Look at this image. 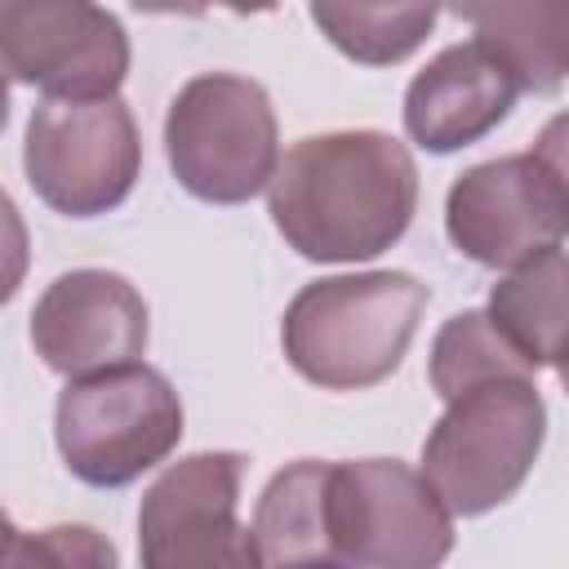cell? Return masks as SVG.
Wrapping results in <instances>:
<instances>
[{"mask_svg": "<svg viewBox=\"0 0 569 569\" xmlns=\"http://www.w3.org/2000/svg\"><path fill=\"white\" fill-rule=\"evenodd\" d=\"M476 27V44H485L516 89L556 93L569 71V4H467L453 9Z\"/></svg>", "mask_w": 569, "mask_h": 569, "instance_id": "15", "label": "cell"}, {"mask_svg": "<svg viewBox=\"0 0 569 569\" xmlns=\"http://www.w3.org/2000/svg\"><path fill=\"white\" fill-rule=\"evenodd\" d=\"M427 284L409 271L329 276L298 289L280 342L289 365L329 391H360L391 378L413 342Z\"/></svg>", "mask_w": 569, "mask_h": 569, "instance_id": "2", "label": "cell"}, {"mask_svg": "<svg viewBox=\"0 0 569 569\" xmlns=\"http://www.w3.org/2000/svg\"><path fill=\"white\" fill-rule=\"evenodd\" d=\"M436 4H311V22L365 67L409 58L436 27Z\"/></svg>", "mask_w": 569, "mask_h": 569, "instance_id": "16", "label": "cell"}, {"mask_svg": "<svg viewBox=\"0 0 569 569\" xmlns=\"http://www.w3.org/2000/svg\"><path fill=\"white\" fill-rule=\"evenodd\" d=\"M129 36L116 13L84 0H0V80L40 84L58 102L116 98Z\"/></svg>", "mask_w": 569, "mask_h": 569, "instance_id": "9", "label": "cell"}, {"mask_svg": "<svg viewBox=\"0 0 569 569\" xmlns=\"http://www.w3.org/2000/svg\"><path fill=\"white\" fill-rule=\"evenodd\" d=\"M22 164H27V182L49 209L71 218L107 213L138 182L142 169L138 124L120 98H93V102L44 98L31 111Z\"/></svg>", "mask_w": 569, "mask_h": 569, "instance_id": "8", "label": "cell"}, {"mask_svg": "<svg viewBox=\"0 0 569 569\" xmlns=\"http://www.w3.org/2000/svg\"><path fill=\"white\" fill-rule=\"evenodd\" d=\"M53 436L71 476L93 489H120L173 453L182 440V400L151 365L107 369L67 382Z\"/></svg>", "mask_w": 569, "mask_h": 569, "instance_id": "4", "label": "cell"}, {"mask_svg": "<svg viewBox=\"0 0 569 569\" xmlns=\"http://www.w3.org/2000/svg\"><path fill=\"white\" fill-rule=\"evenodd\" d=\"M244 458L191 453L173 462L138 507L142 569H262L253 533L236 520Z\"/></svg>", "mask_w": 569, "mask_h": 569, "instance_id": "10", "label": "cell"}, {"mask_svg": "<svg viewBox=\"0 0 569 569\" xmlns=\"http://www.w3.org/2000/svg\"><path fill=\"white\" fill-rule=\"evenodd\" d=\"M271 222L311 262H360L391 249L418 204L405 142L378 129L302 138L267 182Z\"/></svg>", "mask_w": 569, "mask_h": 569, "instance_id": "1", "label": "cell"}, {"mask_svg": "<svg viewBox=\"0 0 569 569\" xmlns=\"http://www.w3.org/2000/svg\"><path fill=\"white\" fill-rule=\"evenodd\" d=\"M9 124V89H4V80H0V129Z\"/></svg>", "mask_w": 569, "mask_h": 569, "instance_id": "21", "label": "cell"}, {"mask_svg": "<svg viewBox=\"0 0 569 569\" xmlns=\"http://www.w3.org/2000/svg\"><path fill=\"white\" fill-rule=\"evenodd\" d=\"M565 120H551L533 151L467 169L445 200L449 240L480 267H525L565 240Z\"/></svg>", "mask_w": 569, "mask_h": 569, "instance_id": "6", "label": "cell"}, {"mask_svg": "<svg viewBox=\"0 0 569 569\" xmlns=\"http://www.w3.org/2000/svg\"><path fill=\"white\" fill-rule=\"evenodd\" d=\"M329 569H342V565H329Z\"/></svg>", "mask_w": 569, "mask_h": 569, "instance_id": "22", "label": "cell"}, {"mask_svg": "<svg viewBox=\"0 0 569 569\" xmlns=\"http://www.w3.org/2000/svg\"><path fill=\"white\" fill-rule=\"evenodd\" d=\"M18 533H22V529H13V520H9L4 507H0V569L9 565V556H13V547H18Z\"/></svg>", "mask_w": 569, "mask_h": 569, "instance_id": "20", "label": "cell"}, {"mask_svg": "<svg viewBox=\"0 0 569 569\" xmlns=\"http://www.w3.org/2000/svg\"><path fill=\"white\" fill-rule=\"evenodd\" d=\"M565 289L569 262L556 244L533 262L511 267V276H502L489 293L485 320L529 369H560L565 360Z\"/></svg>", "mask_w": 569, "mask_h": 569, "instance_id": "14", "label": "cell"}, {"mask_svg": "<svg viewBox=\"0 0 569 569\" xmlns=\"http://www.w3.org/2000/svg\"><path fill=\"white\" fill-rule=\"evenodd\" d=\"M31 342L36 356L71 382L138 365L147 351V302L116 271H67L40 293L31 311Z\"/></svg>", "mask_w": 569, "mask_h": 569, "instance_id": "11", "label": "cell"}, {"mask_svg": "<svg viewBox=\"0 0 569 569\" xmlns=\"http://www.w3.org/2000/svg\"><path fill=\"white\" fill-rule=\"evenodd\" d=\"M502 378H533V369L493 333L485 311H462L445 320V329L431 342V387L445 400H458L462 391Z\"/></svg>", "mask_w": 569, "mask_h": 569, "instance_id": "17", "label": "cell"}, {"mask_svg": "<svg viewBox=\"0 0 569 569\" xmlns=\"http://www.w3.org/2000/svg\"><path fill=\"white\" fill-rule=\"evenodd\" d=\"M547 405L533 378H502L449 400L422 440V480L449 516H485L507 502L538 462Z\"/></svg>", "mask_w": 569, "mask_h": 569, "instance_id": "3", "label": "cell"}, {"mask_svg": "<svg viewBox=\"0 0 569 569\" xmlns=\"http://www.w3.org/2000/svg\"><path fill=\"white\" fill-rule=\"evenodd\" d=\"M31 262V240H27V222L13 204V196L0 187V307L18 293L22 276Z\"/></svg>", "mask_w": 569, "mask_h": 569, "instance_id": "19", "label": "cell"}, {"mask_svg": "<svg viewBox=\"0 0 569 569\" xmlns=\"http://www.w3.org/2000/svg\"><path fill=\"white\" fill-rule=\"evenodd\" d=\"M325 493H329V462L302 458L271 476V485L258 498L253 529H249L262 569H329L333 565Z\"/></svg>", "mask_w": 569, "mask_h": 569, "instance_id": "13", "label": "cell"}, {"mask_svg": "<svg viewBox=\"0 0 569 569\" xmlns=\"http://www.w3.org/2000/svg\"><path fill=\"white\" fill-rule=\"evenodd\" d=\"M516 80L476 40L436 53L405 93V129L427 151H458L498 129L516 102Z\"/></svg>", "mask_w": 569, "mask_h": 569, "instance_id": "12", "label": "cell"}, {"mask_svg": "<svg viewBox=\"0 0 569 569\" xmlns=\"http://www.w3.org/2000/svg\"><path fill=\"white\" fill-rule=\"evenodd\" d=\"M4 569H116V547L89 525H49L40 533H18Z\"/></svg>", "mask_w": 569, "mask_h": 569, "instance_id": "18", "label": "cell"}, {"mask_svg": "<svg viewBox=\"0 0 569 569\" xmlns=\"http://www.w3.org/2000/svg\"><path fill=\"white\" fill-rule=\"evenodd\" d=\"M271 98L258 80L209 71L178 89L164 116V151L173 178L209 204L258 196L280 164Z\"/></svg>", "mask_w": 569, "mask_h": 569, "instance_id": "5", "label": "cell"}, {"mask_svg": "<svg viewBox=\"0 0 569 569\" xmlns=\"http://www.w3.org/2000/svg\"><path fill=\"white\" fill-rule=\"evenodd\" d=\"M325 520L342 569H440L453 551V516L396 458L329 462Z\"/></svg>", "mask_w": 569, "mask_h": 569, "instance_id": "7", "label": "cell"}]
</instances>
